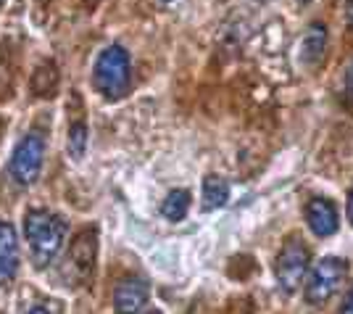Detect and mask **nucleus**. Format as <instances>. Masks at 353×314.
<instances>
[{
	"instance_id": "f257e3e1",
	"label": "nucleus",
	"mask_w": 353,
	"mask_h": 314,
	"mask_svg": "<svg viewBox=\"0 0 353 314\" xmlns=\"http://www.w3.org/2000/svg\"><path fill=\"white\" fill-rule=\"evenodd\" d=\"M24 238L30 243L32 262L37 269L50 267L69 238V222L48 209H30L24 214Z\"/></svg>"
},
{
	"instance_id": "f03ea898",
	"label": "nucleus",
	"mask_w": 353,
	"mask_h": 314,
	"mask_svg": "<svg viewBox=\"0 0 353 314\" xmlns=\"http://www.w3.org/2000/svg\"><path fill=\"white\" fill-rule=\"evenodd\" d=\"M132 82V63L130 53L121 45H108L101 50L92 69V85L103 95L105 101H119L127 95Z\"/></svg>"
},
{
	"instance_id": "7ed1b4c3",
	"label": "nucleus",
	"mask_w": 353,
	"mask_h": 314,
	"mask_svg": "<svg viewBox=\"0 0 353 314\" xmlns=\"http://www.w3.org/2000/svg\"><path fill=\"white\" fill-rule=\"evenodd\" d=\"M45 166V137L40 133H27L19 143H16L14 153H11V179L21 188H32Z\"/></svg>"
},
{
	"instance_id": "20e7f679",
	"label": "nucleus",
	"mask_w": 353,
	"mask_h": 314,
	"mask_svg": "<svg viewBox=\"0 0 353 314\" xmlns=\"http://www.w3.org/2000/svg\"><path fill=\"white\" fill-rule=\"evenodd\" d=\"M348 277V264L340 256H324L319 264H314L306 283V301L311 306H324L338 293Z\"/></svg>"
},
{
	"instance_id": "39448f33",
	"label": "nucleus",
	"mask_w": 353,
	"mask_h": 314,
	"mask_svg": "<svg viewBox=\"0 0 353 314\" xmlns=\"http://www.w3.org/2000/svg\"><path fill=\"white\" fill-rule=\"evenodd\" d=\"M309 272V248L301 243L298 238H290L282 246L280 256L274 262V277L285 293L298 291V285L303 283Z\"/></svg>"
},
{
	"instance_id": "423d86ee",
	"label": "nucleus",
	"mask_w": 353,
	"mask_h": 314,
	"mask_svg": "<svg viewBox=\"0 0 353 314\" xmlns=\"http://www.w3.org/2000/svg\"><path fill=\"white\" fill-rule=\"evenodd\" d=\"M95 233L92 230H85L74 238L72 248L66 254V264H63V277L66 283H85L90 277V272L95 267Z\"/></svg>"
},
{
	"instance_id": "0eeeda50",
	"label": "nucleus",
	"mask_w": 353,
	"mask_h": 314,
	"mask_svg": "<svg viewBox=\"0 0 353 314\" xmlns=\"http://www.w3.org/2000/svg\"><path fill=\"white\" fill-rule=\"evenodd\" d=\"M148 299H150L148 280L130 275V277L119 280L117 291H114V309H117V314H140Z\"/></svg>"
},
{
	"instance_id": "6e6552de",
	"label": "nucleus",
	"mask_w": 353,
	"mask_h": 314,
	"mask_svg": "<svg viewBox=\"0 0 353 314\" xmlns=\"http://www.w3.org/2000/svg\"><path fill=\"white\" fill-rule=\"evenodd\" d=\"M19 264H21V256H19L16 227L6 219H0V288L14 283L16 275H19Z\"/></svg>"
},
{
	"instance_id": "1a4fd4ad",
	"label": "nucleus",
	"mask_w": 353,
	"mask_h": 314,
	"mask_svg": "<svg viewBox=\"0 0 353 314\" xmlns=\"http://www.w3.org/2000/svg\"><path fill=\"white\" fill-rule=\"evenodd\" d=\"M306 222L316 238H330L338 233V209L330 198H311L306 206Z\"/></svg>"
},
{
	"instance_id": "9d476101",
	"label": "nucleus",
	"mask_w": 353,
	"mask_h": 314,
	"mask_svg": "<svg viewBox=\"0 0 353 314\" xmlns=\"http://www.w3.org/2000/svg\"><path fill=\"white\" fill-rule=\"evenodd\" d=\"M324 50H327V27L322 21L311 24L306 35H303V43H301V63L303 66H316L322 61Z\"/></svg>"
},
{
	"instance_id": "9b49d317",
	"label": "nucleus",
	"mask_w": 353,
	"mask_h": 314,
	"mask_svg": "<svg viewBox=\"0 0 353 314\" xmlns=\"http://www.w3.org/2000/svg\"><path fill=\"white\" fill-rule=\"evenodd\" d=\"M201 195H203V209L206 211L221 209V206L230 201V185H227V179L216 177V175H208V177L203 179Z\"/></svg>"
},
{
	"instance_id": "f8f14e48",
	"label": "nucleus",
	"mask_w": 353,
	"mask_h": 314,
	"mask_svg": "<svg viewBox=\"0 0 353 314\" xmlns=\"http://www.w3.org/2000/svg\"><path fill=\"white\" fill-rule=\"evenodd\" d=\"M190 201H192L190 190L176 188V190H172V193L163 198L161 214L169 222H182V219L188 217V211H190Z\"/></svg>"
},
{
	"instance_id": "ddd939ff",
	"label": "nucleus",
	"mask_w": 353,
	"mask_h": 314,
	"mask_svg": "<svg viewBox=\"0 0 353 314\" xmlns=\"http://www.w3.org/2000/svg\"><path fill=\"white\" fill-rule=\"evenodd\" d=\"M66 150L74 161H79L88 150V124L85 121H77L69 127V140H66Z\"/></svg>"
},
{
	"instance_id": "4468645a",
	"label": "nucleus",
	"mask_w": 353,
	"mask_h": 314,
	"mask_svg": "<svg viewBox=\"0 0 353 314\" xmlns=\"http://www.w3.org/2000/svg\"><path fill=\"white\" fill-rule=\"evenodd\" d=\"M345 98L353 104V61L351 66H348V72H345Z\"/></svg>"
},
{
	"instance_id": "2eb2a0df",
	"label": "nucleus",
	"mask_w": 353,
	"mask_h": 314,
	"mask_svg": "<svg viewBox=\"0 0 353 314\" xmlns=\"http://www.w3.org/2000/svg\"><path fill=\"white\" fill-rule=\"evenodd\" d=\"M340 314H353V288H351V293L345 296V301H343V306H340Z\"/></svg>"
},
{
	"instance_id": "dca6fc26",
	"label": "nucleus",
	"mask_w": 353,
	"mask_h": 314,
	"mask_svg": "<svg viewBox=\"0 0 353 314\" xmlns=\"http://www.w3.org/2000/svg\"><path fill=\"white\" fill-rule=\"evenodd\" d=\"M345 19H348V24L353 27V0H345Z\"/></svg>"
},
{
	"instance_id": "f3484780",
	"label": "nucleus",
	"mask_w": 353,
	"mask_h": 314,
	"mask_svg": "<svg viewBox=\"0 0 353 314\" xmlns=\"http://www.w3.org/2000/svg\"><path fill=\"white\" fill-rule=\"evenodd\" d=\"M27 314H56V312H50L48 306H34V309H30Z\"/></svg>"
},
{
	"instance_id": "a211bd4d",
	"label": "nucleus",
	"mask_w": 353,
	"mask_h": 314,
	"mask_svg": "<svg viewBox=\"0 0 353 314\" xmlns=\"http://www.w3.org/2000/svg\"><path fill=\"white\" fill-rule=\"evenodd\" d=\"M348 222L353 224V190H351V195H348Z\"/></svg>"
},
{
	"instance_id": "6ab92c4d",
	"label": "nucleus",
	"mask_w": 353,
	"mask_h": 314,
	"mask_svg": "<svg viewBox=\"0 0 353 314\" xmlns=\"http://www.w3.org/2000/svg\"><path fill=\"white\" fill-rule=\"evenodd\" d=\"M145 314H161V312H159V309H153V312H145Z\"/></svg>"
},
{
	"instance_id": "aec40b11",
	"label": "nucleus",
	"mask_w": 353,
	"mask_h": 314,
	"mask_svg": "<svg viewBox=\"0 0 353 314\" xmlns=\"http://www.w3.org/2000/svg\"><path fill=\"white\" fill-rule=\"evenodd\" d=\"M298 3H311V0H298Z\"/></svg>"
},
{
	"instance_id": "412c9836",
	"label": "nucleus",
	"mask_w": 353,
	"mask_h": 314,
	"mask_svg": "<svg viewBox=\"0 0 353 314\" xmlns=\"http://www.w3.org/2000/svg\"><path fill=\"white\" fill-rule=\"evenodd\" d=\"M161 3H172V0H161Z\"/></svg>"
},
{
	"instance_id": "4be33fe9",
	"label": "nucleus",
	"mask_w": 353,
	"mask_h": 314,
	"mask_svg": "<svg viewBox=\"0 0 353 314\" xmlns=\"http://www.w3.org/2000/svg\"><path fill=\"white\" fill-rule=\"evenodd\" d=\"M3 3H6V0H0V6H3Z\"/></svg>"
}]
</instances>
